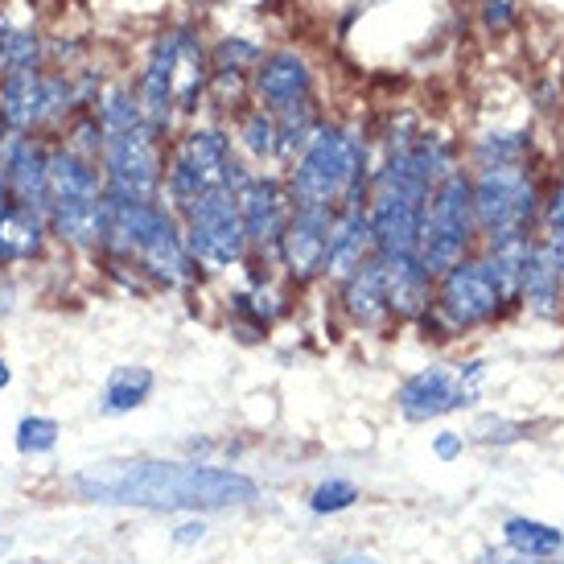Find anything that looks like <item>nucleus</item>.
<instances>
[{
	"mask_svg": "<svg viewBox=\"0 0 564 564\" xmlns=\"http://www.w3.org/2000/svg\"><path fill=\"white\" fill-rule=\"evenodd\" d=\"M75 490L91 502H124L149 511H219L256 499V482L219 466L186 462H95L75 474Z\"/></svg>",
	"mask_w": 564,
	"mask_h": 564,
	"instance_id": "nucleus-1",
	"label": "nucleus"
},
{
	"mask_svg": "<svg viewBox=\"0 0 564 564\" xmlns=\"http://www.w3.org/2000/svg\"><path fill=\"white\" fill-rule=\"evenodd\" d=\"M256 177L243 170V161L231 149V137L215 124L186 128L182 137H173L170 158H165V182H161V203L170 206L173 215L189 206L194 198H203L210 189H243Z\"/></svg>",
	"mask_w": 564,
	"mask_h": 564,
	"instance_id": "nucleus-2",
	"label": "nucleus"
},
{
	"mask_svg": "<svg viewBox=\"0 0 564 564\" xmlns=\"http://www.w3.org/2000/svg\"><path fill=\"white\" fill-rule=\"evenodd\" d=\"M367 141L346 124H322L305 153L293 161L289 173V198L293 206H334L343 203L350 186L367 182Z\"/></svg>",
	"mask_w": 564,
	"mask_h": 564,
	"instance_id": "nucleus-3",
	"label": "nucleus"
},
{
	"mask_svg": "<svg viewBox=\"0 0 564 564\" xmlns=\"http://www.w3.org/2000/svg\"><path fill=\"white\" fill-rule=\"evenodd\" d=\"M474 236H478V223H474V189L470 177L457 170L441 182L429 203H424V219H421V264L429 276H441L454 264L466 260Z\"/></svg>",
	"mask_w": 564,
	"mask_h": 564,
	"instance_id": "nucleus-4",
	"label": "nucleus"
},
{
	"mask_svg": "<svg viewBox=\"0 0 564 564\" xmlns=\"http://www.w3.org/2000/svg\"><path fill=\"white\" fill-rule=\"evenodd\" d=\"M182 223V239H186L194 264L206 272H223L248 260V236H243V219H239V194L236 189H210L203 198L177 210Z\"/></svg>",
	"mask_w": 564,
	"mask_h": 564,
	"instance_id": "nucleus-5",
	"label": "nucleus"
},
{
	"mask_svg": "<svg viewBox=\"0 0 564 564\" xmlns=\"http://www.w3.org/2000/svg\"><path fill=\"white\" fill-rule=\"evenodd\" d=\"M99 173H104V194L132 203H161L165 141L144 120L124 132H108L99 149Z\"/></svg>",
	"mask_w": 564,
	"mask_h": 564,
	"instance_id": "nucleus-6",
	"label": "nucleus"
},
{
	"mask_svg": "<svg viewBox=\"0 0 564 564\" xmlns=\"http://www.w3.org/2000/svg\"><path fill=\"white\" fill-rule=\"evenodd\" d=\"M437 281V297L424 314V326L433 322L441 334H462L470 326H482L507 305V297L499 293V284H495L482 260H462L449 272H441Z\"/></svg>",
	"mask_w": 564,
	"mask_h": 564,
	"instance_id": "nucleus-7",
	"label": "nucleus"
},
{
	"mask_svg": "<svg viewBox=\"0 0 564 564\" xmlns=\"http://www.w3.org/2000/svg\"><path fill=\"white\" fill-rule=\"evenodd\" d=\"M486 367L482 362H462V367H424L412 379H404V388L395 392V404L408 421H433L445 416L454 408H470L482 392Z\"/></svg>",
	"mask_w": 564,
	"mask_h": 564,
	"instance_id": "nucleus-8",
	"label": "nucleus"
},
{
	"mask_svg": "<svg viewBox=\"0 0 564 564\" xmlns=\"http://www.w3.org/2000/svg\"><path fill=\"white\" fill-rule=\"evenodd\" d=\"M132 264L141 268L144 276L165 284V289H186L198 276V264H194L186 239H182V223L165 203L149 206L137 248H132Z\"/></svg>",
	"mask_w": 564,
	"mask_h": 564,
	"instance_id": "nucleus-9",
	"label": "nucleus"
},
{
	"mask_svg": "<svg viewBox=\"0 0 564 564\" xmlns=\"http://www.w3.org/2000/svg\"><path fill=\"white\" fill-rule=\"evenodd\" d=\"M474 189V223L482 236L528 227L535 215V182L523 165H502V170H478L470 182Z\"/></svg>",
	"mask_w": 564,
	"mask_h": 564,
	"instance_id": "nucleus-10",
	"label": "nucleus"
},
{
	"mask_svg": "<svg viewBox=\"0 0 564 564\" xmlns=\"http://www.w3.org/2000/svg\"><path fill=\"white\" fill-rule=\"evenodd\" d=\"M182 33H186V25H165V30L153 37V46L144 54L141 70H137V83H132L144 124L153 128L161 141L170 137L173 120H177V111H173V75H177Z\"/></svg>",
	"mask_w": 564,
	"mask_h": 564,
	"instance_id": "nucleus-11",
	"label": "nucleus"
},
{
	"mask_svg": "<svg viewBox=\"0 0 564 564\" xmlns=\"http://www.w3.org/2000/svg\"><path fill=\"white\" fill-rule=\"evenodd\" d=\"M293 215V198L281 177H264L256 173L248 186L239 189V219H243V236H248V256L256 251L260 260H281V236L284 223Z\"/></svg>",
	"mask_w": 564,
	"mask_h": 564,
	"instance_id": "nucleus-12",
	"label": "nucleus"
},
{
	"mask_svg": "<svg viewBox=\"0 0 564 564\" xmlns=\"http://www.w3.org/2000/svg\"><path fill=\"white\" fill-rule=\"evenodd\" d=\"M0 177L4 198L13 206H25L33 215H50V144L37 137L9 132L0 153Z\"/></svg>",
	"mask_w": 564,
	"mask_h": 564,
	"instance_id": "nucleus-13",
	"label": "nucleus"
},
{
	"mask_svg": "<svg viewBox=\"0 0 564 564\" xmlns=\"http://www.w3.org/2000/svg\"><path fill=\"white\" fill-rule=\"evenodd\" d=\"M310 95H314V70L297 50H268L251 70V99H256V108L272 111V116L310 104Z\"/></svg>",
	"mask_w": 564,
	"mask_h": 564,
	"instance_id": "nucleus-14",
	"label": "nucleus"
},
{
	"mask_svg": "<svg viewBox=\"0 0 564 564\" xmlns=\"http://www.w3.org/2000/svg\"><path fill=\"white\" fill-rule=\"evenodd\" d=\"M329 223H334V210H326V206H293V215L284 223L281 264L289 268V276L297 284L326 272Z\"/></svg>",
	"mask_w": 564,
	"mask_h": 564,
	"instance_id": "nucleus-15",
	"label": "nucleus"
},
{
	"mask_svg": "<svg viewBox=\"0 0 564 564\" xmlns=\"http://www.w3.org/2000/svg\"><path fill=\"white\" fill-rule=\"evenodd\" d=\"M376 256L371 243V223H367V203H338L334 206V223H329V251L326 272L334 281H346L359 264Z\"/></svg>",
	"mask_w": 564,
	"mask_h": 564,
	"instance_id": "nucleus-16",
	"label": "nucleus"
},
{
	"mask_svg": "<svg viewBox=\"0 0 564 564\" xmlns=\"http://www.w3.org/2000/svg\"><path fill=\"white\" fill-rule=\"evenodd\" d=\"M383 272V297L392 317H424L433 305V276L424 272L421 256H376Z\"/></svg>",
	"mask_w": 564,
	"mask_h": 564,
	"instance_id": "nucleus-17",
	"label": "nucleus"
},
{
	"mask_svg": "<svg viewBox=\"0 0 564 564\" xmlns=\"http://www.w3.org/2000/svg\"><path fill=\"white\" fill-rule=\"evenodd\" d=\"M532 248H535V239L528 236V227H511V231L486 236L482 264L490 268V276H495V284H499V293L507 301H516L519 289H523V272H528Z\"/></svg>",
	"mask_w": 564,
	"mask_h": 564,
	"instance_id": "nucleus-18",
	"label": "nucleus"
},
{
	"mask_svg": "<svg viewBox=\"0 0 564 564\" xmlns=\"http://www.w3.org/2000/svg\"><path fill=\"white\" fill-rule=\"evenodd\" d=\"M99 194H104V173H99V165L79 158V153H70L66 144H50V206L99 198Z\"/></svg>",
	"mask_w": 564,
	"mask_h": 564,
	"instance_id": "nucleus-19",
	"label": "nucleus"
},
{
	"mask_svg": "<svg viewBox=\"0 0 564 564\" xmlns=\"http://www.w3.org/2000/svg\"><path fill=\"white\" fill-rule=\"evenodd\" d=\"M30 66H46V33L37 21L13 17L0 4V79Z\"/></svg>",
	"mask_w": 564,
	"mask_h": 564,
	"instance_id": "nucleus-20",
	"label": "nucleus"
},
{
	"mask_svg": "<svg viewBox=\"0 0 564 564\" xmlns=\"http://www.w3.org/2000/svg\"><path fill=\"white\" fill-rule=\"evenodd\" d=\"M46 236H50L46 215H33V210L13 206L4 198V210H0V268L42 256Z\"/></svg>",
	"mask_w": 564,
	"mask_h": 564,
	"instance_id": "nucleus-21",
	"label": "nucleus"
},
{
	"mask_svg": "<svg viewBox=\"0 0 564 564\" xmlns=\"http://www.w3.org/2000/svg\"><path fill=\"white\" fill-rule=\"evenodd\" d=\"M343 305L346 314L355 317L359 326H379L388 322V297H383V272H379V260L371 256L367 264H359L350 276L343 281Z\"/></svg>",
	"mask_w": 564,
	"mask_h": 564,
	"instance_id": "nucleus-22",
	"label": "nucleus"
},
{
	"mask_svg": "<svg viewBox=\"0 0 564 564\" xmlns=\"http://www.w3.org/2000/svg\"><path fill=\"white\" fill-rule=\"evenodd\" d=\"M561 284H564L561 272L552 268L544 243L535 239L532 260H528V272H523V289H519V297L528 301L535 314H556V310H561Z\"/></svg>",
	"mask_w": 564,
	"mask_h": 564,
	"instance_id": "nucleus-23",
	"label": "nucleus"
},
{
	"mask_svg": "<svg viewBox=\"0 0 564 564\" xmlns=\"http://www.w3.org/2000/svg\"><path fill=\"white\" fill-rule=\"evenodd\" d=\"M322 128V116H317L314 99L310 104H297V108H289L276 116V158L281 161H293L305 153V144L314 141V132Z\"/></svg>",
	"mask_w": 564,
	"mask_h": 564,
	"instance_id": "nucleus-24",
	"label": "nucleus"
},
{
	"mask_svg": "<svg viewBox=\"0 0 564 564\" xmlns=\"http://www.w3.org/2000/svg\"><path fill=\"white\" fill-rule=\"evenodd\" d=\"M153 395V371L149 367H116L104 388V412L108 416H120V412H132L141 408L144 400Z\"/></svg>",
	"mask_w": 564,
	"mask_h": 564,
	"instance_id": "nucleus-25",
	"label": "nucleus"
},
{
	"mask_svg": "<svg viewBox=\"0 0 564 564\" xmlns=\"http://www.w3.org/2000/svg\"><path fill=\"white\" fill-rule=\"evenodd\" d=\"M507 544L519 556H532V561H552L564 549V532L549 528V523H535V519H507Z\"/></svg>",
	"mask_w": 564,
	"mask_h": 564,
	"instance_id": "nucleus-26",
	"label": "nucleus"
},
{
	"mask_svg": "<svg viewBox=\"0 0 564 564\" xmlns=\"http://www.w3.org/2000/svg\"><path fill=\"white\" fill-rule=\"evenodd\" d=\"M532 149L528 132H486L474 144V165L478 170H502V165H523V153Z\"/></svg>",
	"mask_w": 564,
	"mask_h": 564,
	"instance_id": "nucleus-27",
	"label": "nucleus"
},
{
	"mask_svg": "<svg viewBox=\"0 0 564 564\" xmlns=\"http://www.w3.org/2000/svg\"><path fill=\"white\" fill-rule=\"evenodd\" d=\"M264 58V46L251 37H219L210 46V75H248Z\"/></svg>",
	"mask_w": 564,
	"mask_h": 564,
	"instance_id": "nucleus-28",
	"label": "nucleus"
},
{
	"mask_svg": "<svg viewBox=\"0 0 564 564\" xmlns=\"http://www.w3.org/2000/svg\"><path fill=\"white\" fill-rule=\"evenodd\" d=\"M239 144H243L256 161L276 158V116L264 108L243 111V120H239Z\"/></svg>",
	"mask_w": 564,
	"mask_h": 564,
	"instance_id": "nucleus-29",
	"label": "nucleus"
},
{
	"mask_svg": "<svg viewBox=\"0 0 564 564\" xmlns=\"http://www.w3.org/2000/svg\"><path fill=\"white\" fill-rule=\"evenodd\" d=\"M54 445H58V424L50 416H25L17 424V449L21 454H46Z\"/></svg>",
	"mask_w": 564,
	"mask_h": 564,
	"instance_id": "nucleus-30",
	"label": "nucleus"
},
{
	"mask_svg": "<svg viewBox=\"0 0 564 564\" xmlns=\"http://www.w3.org/2000/svg\"><path fill=\"white\" fill-rule=\"evenodd\" d=\"M359 499V490H355V482H343V478H329V482H322L314 490V499H310V507H314L317 516H329V511H346L350 502Z\"/></svg>",
	"mask_w": 564,
	"mask_h": 564,
	"instance_id": "nucleus-31",
	"label": "nucleus"
},
{
	"mask_svg": "<svg viewBox=\"0 0 564 564\" xmlns=\"http://www.w3.org/2000/svg\"><path fill=\"white\" fill-rule=\"evenodd\" d=\"M474 437L486 441V445H507V441L523 437V424L502 421V416H482V421L474 424Z\"/></svg>",
	"mask_w": 564,
	"mask_h": 564,
	"instance_id": "nucleus-32",
	"label": "nucleus"
},
{
	"mask_svg": "<svg viewBox=\"0 0 564 564\" xmlns=\"http://www.w3.org/2000/svg\"><path fill=\"white\" fill-rule=\"evenodd\" d=\"M516 17V0H482V25L486 30H507Z\"/></svg>",
	"mask_w": 564,
	"mask_h": 564,
	"instance_id": "nucleus-33",
	"label": "nucleus"
},
{
	"mask_svg": "<svg viewBox=\"0 0 564 564\" xmlns=\"http://www.w3.org/2000/svg\"><path fill=\"white\" fill-rule=\"evenodd\" d=\"M478 564H561V561H532V556H519V552H482Z\"/></svg>",
	"mask_w": 564,
	"mask_h": 564,
	"instance_id": "nucleus-34",
	"label": "nucleus"
},
{
	"mask_svg": "<svg viewBox=\"0 0 564 564\" xmlns=\"http://www.w3.org/2000/svg\"><path fill=\"white\" fill-rule=\"evenodd\" d=\"M462 454V433H441L437 437V457H445V462H449V457H457Z\"/></svg>",
	"mask_w": 564,
	"mask_h": 564,
	"instance_id": "nucleus-35",
	"label": "nucleus"
},
{
	"mask_svg": "<svg viewBox=\"0 0 564 564\" xmlns=\"http://www.w3.org/2000/svg\"><path fill=\"white\" fill-rule=\"evenodd\" d=\"M203 523H186V528H177V544H194V540H203Z\"/></svg>",
	"mask_w": 564,
	"mask_h": 564,
	"instance_id": "nucleus-36",
	"label": "nucleus"
},
{
	"mask_svg": "<svg viewBox=\"0 0 564 564\" xmlns=\"http://www.w3.org/2000/svg\"><path fill=\"white\" fill-rule=\"evenodd\" d=\"M9 379H13V371H9V362L0 359V392H4V388H9Z\"/></svg>",
	"mask_w": 564,
	"mask_h": 564,
	"instance_id": "nucleus-37",
	"label": "nucleus"
}]
</instances>
